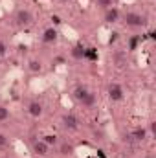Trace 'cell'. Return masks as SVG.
<instances>
[{
	"label": "cell",
	"mask_w": 156,
	"mask_h": 158,
	"mask_svg": "<svg viewBox=\"0 0 156 158\" xmlns=\"http://www.w3.org/2000/svg\"><path fill=\"white\" fill-rule=\"evenodd\" d=\"M15 22H17V26H20V28H28V26L33 22L31 11H30V9H18L17 15H15Z\"/></svg>",
	"instance_id": "cell-1"
},
{
	"label": "cell",
	"mask_w": 156,
	"mask_h": 158,
	"mask_svg": "<svg viewBox=\"0 0 156 158\" xmlns=\"http://www.w3.org/2000/svg\"><path fill=\"white\" fill-rule=\"evenodd\" d=\"M125 24L130 26V28H142L145 24V17L140 15V13H132L130 11V13L125 15Z\"/></svg>",
	"instance_id": "cell-2"
},
{
	"label": "cell",
	"mask_w": 156,
	"mask_h": 158,
	"mask_svg": "<svg viewBox=\"0 0 156 158\" xmlns=\"http://www.w3.org/2000/svg\"><path fill=\"white\" fill-rule=\"evenodd\" d=\"M109 98H110V101H121V99L125 98L123 88H121L117 83H112V85L109 86Z\"/></svg>",
	"instance_id": "cell-3"
},
{
	"label": "cell",
	"mask_w": 156,
	"mask_h": 158,
	"mask_svg": "<svg viewBox=\"0 0 156 158\" xmlns=\"http://www.w3.org/2000/svg\"><path fill=\"white\" fill-rule=\"evenodd\" d=\"M48 79L46 77H35L31 79V83H30V88L33 90V92H44L46 88H48Z\"/></svg>",
	"instance_id": "cell-4"
},
{
	"label": "cell",
	"mask_w": 156,
	"mask_h": 158,
	"mask_svg": "<svg viewBox=\"0 0 156 158\" xmlns=\"http://www.w3.org/2000/svg\"><path fill=\"white\" fill-rule=\"evenodd\" d=\"M33 153L39 155V156H46V155L50 153V145H48L44 140H37V142L33 143Z\"/></svg>",
	"instance_id": "cell-5"
},
{
	"label": "cell",
	"mask_w": 156,
	"mask_h": 158,
	"mask_svg": "<svg viewBox=\"0 0 156 158\" xmlns=\"http://www.w3.org/2000/svg\"><path fill=\"white\" fill-rule=\"evenodd\" d=\"M59 37V33H57V30L55 28H48V30H44V33H42V42H46V44H51V42H55Z\"/></svg>",
	"instance_id": "cell-6"
},
{
	"label": "cell",
	"mask_w": 156,
	"mask_h": 158,
	"mask_svg": "<svg viewBox=\"0 0 156 158\" xmlns=\"http://www.w3.org/2000/svg\"><path fill=\"white\" fill-rule=\"evenodd\" d=\"M61 31H63V35H64V37H66L68 40H74V42H76V40H79L77 31H76L72 26H68V24H64V26L61 28Z\"/></svg>",
	"instance_id": "cell-7"
},
{
	"label": "cell",
	"mask_w": 156,
	"mask_h": 158,
	"mask_svg": "<svg viewBox=\"0 0 156 158\" xmlns=\"http://www.w3.org/2000/svg\"><path fill=\"white\" fill-rule=\"evenodd\" d=\"M130 138L136 140V142H143L147 138V129L145 127H136L132 132H130Z\"/></svg>",
	"instance_id": "cell-8"
},
{
	"label": "cell",
	"mask_w": 156,
	"mask_h": 158,
	"mask_svg": "<svg viewBox=\"0 0 156 158\" xmlns=\"http://www.w3.org/2000/svg\"><path fill=\"white\" fill-rule=\"evenodd\" d=\"M105 20H107L109 24H112V22H117V20H119V11H117L114 6L109 7V9L105 11Z\"/></svg>",
	"instance_id": "cell-9"
},
{
	"label": "cell",
	"mask_w": 156,
	"mask_h": 158,
	"mask_svg": "<svg viewBox=\"0 0 156 158\" xmlns=\"http://www.w3.org/2000/svg\"><path fill=\"white\" fill-rule=\"evenodd\" d=\"M28 112H30L33 118H40V116H42V105H40L39 101H31V103L28 105Z\"/></svg>",
	"instance_id": "cell-10"
},
{
	"label": "cell",
	"mask_w": 156,
	"mask_h": 158,
	"mask_svg": "<svg viewBox=\"0 0 156 158\" xmlns=\"http://www.w3.org/2000/svg\"><path fill=\"white\" fill-rule=\"evenodd\" d=\"M63 125H64L66 129H70V131H76V129H77V118H76L74 114H64Z\"/></svg>",
	"instance_id": "cell-11"
},
{
	"label": "cell",
	"mask_w": 156,
	"mask_h": 158,
	"mask_svg": "<svg viewBox=\"0 0 156 158\" xmlns=\"http://www.w3.org/2000/svg\"><path fill=\"white\" fill-rule=\"evenodd\" d=\"M97 39L101 44H109V40H110V30L109 28H99L97 30Z\"/></svg>",
	"instance_id": "cell-12"
},
{
	"label": "cell",
	"mask_w": 156,
	"mask_h": 158,
	"mask_svg": "<svg viewBox=\"0 0 156 158\" xmlns=\"http://www.w3.org/2000/svg\"><path fill=\"white\" fill-rule=\"evenodd\" d=\"M86 94H88V90H86L84 86H76V88H74V94H72V98H74L76 101H79V103H81V101L84 99V96H86Z\"/></svg>",
	"instance_id": "cell-13"
},
{
	"label": "cell",
	"mask_w": 156,
	"mask_h": 158,
	"mask_svg": "<svg viewBox=\"0 0 156 158\" xmlns=\"http://www.w3.org/2000/svg\"><path fill=\"white\" fill-rule=\"evenodd\" d=\"M74 145L72 143H68V142H64V143H61L59 145V153L63 155V156H70V155H74Z\"/></svg>",
	"instance_id": "cell-14"
},
{
	"label": "cell",
	"mask_w": 156,
	"mask_h": 158,
	"mask_svg": "<svg viewBox=\"0 0 156 158\" xmlns=\"http://www.w3.org/2000/svg\"><path fill=\"white\" fill-rule=\"evenodd\" d=\"M13 147H15V151H17V155H20V156H24V155L28 153V147H26V143H24L22 140H15V143H13Z\"/></svg>",
	"instance_id": "cell-15"
},
{
	"label": "cell",
	"mask_w": 156,
	"mask_h": 158,
	"mask_svg": "<svg viewBox=\"0 0 156 158\" xmlns=\"http://www.w3.org/2000/svg\"><path fill=\"white\" fill-rule=\"evenodd\" d=\"M94 103H96V94H92V92H88V94L84 96V99L81 101V105H83V107H86V109L94 107Z\"/></svg>",
	"instance_id": "cell-16"
},
{
	"label": "cell",
	"mask_w": 156,
	"mask_h": 158,
	"mask_svg": "<svg viewBox=\"0 0 156 158\" xmlns=\"http://www.w3.org/2000/svg\"><path fill=\"white\" fill-rule=\"evenodd\" d=\"M74 153H76L79 158H86V156H92V155H94V149H90V147H77Z\"/></svg>",
	"instance_id": "cell-17"
},
{
	"label": "cell",
	"mask_w": 156,
	"mask_h": 158,
	"mask_svg": "<svg viewBox=\"0 0 156 158\" xmlns=\"http://www.w3.org/2000/svg\"><path fill=\"white\" fill-rule=\"evenodd\" d=\"M28 68H30L33 74H39L40 70H42V64H40V61H37V59H31V61L28 63Z\"/></svg>",
	"instance_id": "cell-18"
},
{
	"label": "cell",
	"mask_w": 156,
	"mask_h": 158,
	"mask_svg": "<svg viewBox=\"0 0 156 158\" xmlns=\"http://www.w3.org/2000/svg\"><path fill=\"white\" fill-rule=\"evenodd\" d=\"M96 4H97L99 7H103V9H109V7L114 6V0H96Z\"/></svg>",
	"instance_id": "cell-19"
},
{
	"label": "cell",
	"mask_w": 156,
	"mask_h": 158,
	"mask_svg": "<svg viewBox=\"0 0 156 158\" xmlns=\"http://www.w3.org/2000/svg\"><path fill=\"white\" fill-rule=\"evenodd\" d=\"M61 103H63V107L64 109H72V105H74V101H72V98H68L66 94L61 98Z\"/></svg>",
	"instance_id": "cell-20"
},
{
	"label": "cell",
	"mask_w": 156,
	"mask_h": 158,
	"mask_svg": "<svg viewBox=\"0 0 156 158\" xmlns=\"http://www.w3.org/2000/svg\"><path fill=\"white\" fill-rule=\"evenodd\" d=\"M0 6L4 11H11L13 9V0H0Z\"/></svg>",
	"instance_id": "cell-21"
},
{
	"label": "cell",
	"mask_w": 156,
	"mask_h": 158,
	"mask_svg": "<svg viewBox=\"0 0 156 158\" xmlns=\"http://www.w3.org/2000/svg\"><path fill=\"white\" fill-rule=\"evenodd\" d=\"M72 55H74L76 59H83V55H84V50L77 46V48H74V50H72Z\"/></svg>",
	"instance_id": "cell-22"
},
{
	"label": "cell",
	"mask_w": 156,
	"mask_h": 158,
	"mask_svg": "<svg viewBox=\"0 0 156 158\" xmlns=\"http://www.w3.org/2000/svg\"><path fill=\"white\" fill-rule=\"evenodd\" d=\"M7 118H9V110H7L6 107L0 105V121H6Z\"/></svg>",
	"instance_id": "cell-23"
},
{
	"label": "cell",
	"mask_w": 156,
	"mask_h": 158,
	"mask_svg": "<svg viewBox=\"0 0 156 158\" xmlns=\"http://www.w3.org/2000/svg\"><path fill=\"white\" fill-rule=\"evenodd\" d=\"M114 61H116V66H119V68L125 64V61H123V55H119V53H116V55H114Z\"/></svg>",
	"instance_id": "cell-24"
},
{
	"label": "cell",
	"mask_w": 156,
	"mask_h": 158,
	"mask_svg": "<svg viewBox=\"0 0 156 158\" xmlns=\"http://www.w3.org/2000/svg\"><path fill=\"white\" fill-rule=\"evenodd\" d=\"M6 53H7V46H6V42L0 40V57H4Z\"/></svg>",
	"instance_id": "cell-25"
},
{
	"label": "cell",
	"mask_w": 156,
	"mask_h": 158,
	"mask_svg": "<svg viewBox=\"0 0 156 158\" xmlns=\"http://www.w3.org/2000/svg\"><path fill=\"white\" fill-rule=\"evenodd\" d=\"M44 142H46L48 145H51V143H55V138H53V136H46V140H44Z\"/></svg>",
	"instance_id": "cell-26"
},
{
	"label": "cell",
	"mask_w": 156,
	"mask_h": 158,
	"mask_svg": "<svg viewBox=\"0 0 156 158\" xmlns=\"http://www.w3.org/2000/svg\"><path fill=\"white\" fill-rule=\"evenodd\" d=\"M88 4H90V0H79V6L81 7H88Z\"/></svg>",
	"instance_id": "cell-27"
},
{
	"label": "cell",
	"mask_w": 156,
	"mask_h": 158,
	"mask_svg": "<svg viewBox=\"0 0 156 158\" xmlns=\"http://www.w3.org/2000/svg\"><path fill=\"white\" fill-rule=\"evenodd\" d=\"M57 72H59V74H64V72H66V66H57Z\"/></svg>",
	"instance_id": "cell-28"
},
{
	"label": "cell",
	"mask_w": 156,
	"mask_h": 158,
	"mask_svg": "<svg viewBox=\"0 0 156 158\" xmlns=\"http://www.w3.org/2000/svg\"><path fill=\"white\" fill-rule=\"evenodd\" d=\"M18 40H22V42H30V40H31V39H30L28 35H24V37H20V39H18Z\"/></svg>",
	"instance_id": "cell-29"
},
{
	"label": "cell",
	"mask_w": 156,
	"mask_h": 158,
	"mask_svg": "<svg viewBox=\"0 0 156 158\" xmlns=\"http://www.w3.org/2000/svg\"><path fill=\"white\" fill-rule=\"evenodd\" d=\"M121 2H123V4H134L136 0H121Z\"/></svg>",
	"instance_id": "cell-30"
},
{
	"label": "cell",
	"mask_w": 156,
	"mask_h": 158,
	"mask_svg": "<svg viewBox=\"0 0 156 158\" xmlns=\"http://www.w3.org/2000/svg\"><path fill=\"white\" fill-rule=\"evenodd\" d=\"M2 15H4V9H2V6H0V17H2Z\"/></svg>",
	"instance_id": "cell-31"
},
{
	"label": "cell",
	"mask_w": 156,
	"mask_h": 158,
	"mask_svg": "<svg viewBox=\"0 0 156 158\" xmlns=\"http://www.w3.org/2000/svg\"><path fill=\"white\" fill-rule=\"evenodd\" d=\"M2 142H4V140H2V136H0V143H2Z\"/></svg>",
	"instance_id": "cell-32"
},
{
	"label": "cell",
	"mask_w": 156,
	"mask_h": 158,
	"mask_svg": "<svg viewBox=\"0 0 156 158\" xmlns=\"http://www.w3.org/2000/svg\"><path fill=\"white\" fill-rule=\"evenodd\" d=\"M59 2H68V0H59Z\"/></svg>",
	"instance_id": "cell-33"
}]
</instances>
